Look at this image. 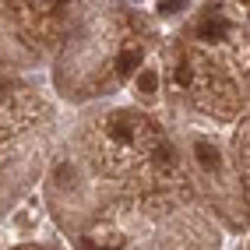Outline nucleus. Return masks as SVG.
Wrapping results in <instances>:
<instances>
[{
  "mask_svg": "<svg viewBox=\"0 0 250 250\" xmlns=\"http://www.w3.org/2000/svg\"><path fill=\"white\" fill-rule=\"evenodd\" d=\"M141 67V49H124L120 57H116V74H130Z\"/></svg>",
  "mask_w": 250,
  "mask_h": 250,
  "instance_id": "1",
  "label": "nucleus"
},
{
  "mask_svg": "<svg viewBox=\"0 0 250 250\" xmlns=\"http://www.w3.org/2000/svg\"><path fill=\"white\" fill-rule=\"evenodd\" d=\"M194 155H197V162H201L205 169H219V152H215V148H211L208 141H197Z\"/></svg>",
  "mask_w": 250,
  "mask_h": 250,
  "instance_id": "2",
  "label": "nucleus"
},
{
  "mask_svg": "<svg viewBox=\"0 0 250 250\" xmlns=\"http://www.w3.org/2000/svg\"><path fill=\"white\" fill-rule=\"evenodd\" d=\"M222 36H226V21H205L201 25V39L215 42V39H222Z\"/></svg>",
  "mask_w": 250,
  "mask_h": 250,
  "instance_id": "3",
  "label": "nucleus"
},
{
  "mask_svg": "<svg viewBox=\"0 0 250 250\" xmlns=\"http://www.w3.org/2000/svg\"><path fill=\"white\" fill-rule=\"evenodd\" d=\"M138 88H141L145 95H152V92L159 88V74H155V71H141V74H138Z\"/></svg>",
  "mask_w": 250,
  "mask_h": 250,
  "instance_id": "4",
  "label": "nucleus"
},
{
  "mask_svg": "<svg viewBox=\"0 0 250 250\" xmlns=\"http://www.w3.org/2000/svg\"><path fill=\"white\" fill-rule=\"evenodd\" d=\"M187 7V0H162L159 4V14H176V11H183Z\"/></svg>",
  "mask_w": 250,
  "mask_h": 250,
  "instance_id": "5",
  "label": "nucleus"
},
{
  "mask_svg": "<svg viewBox=\"0 0 250 250\" xmlns=\"http://www.w3.org/2000/svg\"><path fill=\"white\" fill-rule=\"evenodd\" d=\"M113 138H116V141H130V130H127L124 124H113Z\"/></svg>",
  "mask_w": 250,
  "mask_h": 250,
  "instance_id": "6",
  "label": "nucleus"
},
{
  "mask_svg": "<svg viewBox=\"0 0 250 250\" xmlns=\"http://www.w3.org/2000/svg\"><path fill=\"white\" fill-rule=\"evenodd\" d=\"M176 81H180V85H187V81H190V67H187V63H180V71H176Z\"/></svg>",
  "mask_w": 250,
  "mask_h": 250,
  "instance_id": "7",
  "label": "nucleus"
}]
</instances>
